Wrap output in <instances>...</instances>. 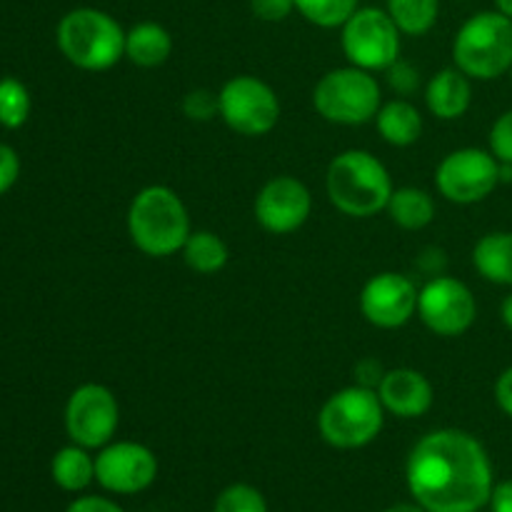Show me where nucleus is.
<instances>
[{"instance_id":"nucleus-28","label":"nucleus","mask_w":512,"mask_h":512,"mask_svg":"<svg viewBox=\"0 0 512 512\" xmlns=\"http://www.w3.org/2000/svg\"><path fill=\"white\" fill-rule=\"evenodd\" d=\"M183 113L188 115L195 123H208V120L218 118L220 115V98L218 93L208 88H195L190 90L183 98Z\"/></svg>"},{"instance_id":"nucleus-26","label":"nucleus","mask_w":512,"mask_h":512,"mask_svg":"<svg viewBox=\"0 0 512 512\" xmlns=\"http://www.w3.org/2000/svg\"><path fill=\"white\" fill-rule=\"evenodd\" d=\"M30 115V93L18 78L0 80V125L3 128H20Z\"/></svg>"},{"instance_id":"nucleus-23","label":"nucleus","mask_w":512,"mask_h":512,"mask_svg":"<svg viewBox=\"0 0 512 512\" xmlns=\"http://www.w3.org/2000/svg\"><path fill=\"white\" fill-rule=\"evenodd\" d=\"M183 260L193 273L198 275H215L228 265L230 250L220 235L210 230H195L183 245Z\"/></svg>"},{"instance_id":"nucleus-19","label":"nucleus","mask_w":512,"mask_h":512,"mask_svg":"<svg viewBox=\"0 0 512 512\" xmlns=\"http://www.w3.org/2000/svg\"><path fill=\"white\" fill-rule=\"evenodd\" d=\"M375 125H378L380 138L395 148H408V145L418 143L423 135V115L405 98H395L380 105Z\"/></svg>"},{"instance_id":"nucleus-30","label":"nucleus","mask_w":512,"mask_h":512,"mask_svg":"<svg viewBox=\"0 0 512 512\" xmlns=\"http://www.w3.org/2000/svg\"><path fill=\"white\" fill-rule=\"evenodd\" d=\"M385 73H388V83L395 93L410 95L418 90L420 73L408 63V60H395V63L385 70Z\"/></svg>"},{"instance_id":"nucleus-35","label":"nucleus","mask_w":512,"mask_h":512,"mask_svg":"<svg viewBox=\"0 0 512 512\" xmlns=\"http://www.w3.org/2000/svg\"><path fill=\"white\" fill-rule=\"evenodd\" d=\"M495 403L508 418H512V365L505 368L495 380Z\"/></svg>"},{"instance_id":"nucleus-2","label":"nucleus","mask_w":512,"mask_h":512,"mask_svg":"<svg viewBox=\"0 0 512 512\" xmlns=\"http://www.w3.org/2000/svg\"><path fill=\"white\" fill-rule=\"evenodd\" d=\"M190 215L183 198L168 185H148L128 208V235L148 258H170L190 238Z\"/></svg>"},{"instance_id":"nucleus-40","label":"nucleus","mask_w":512,"mask_h":512,"mask_svg":"<svg viewBox=\"0 0 512 512\" xmlns=\"http://www.w3.org/2000/svg\"><path fill=\"white\" fill-rule=\"evenodd\" d=\"M510 75H512V70H510Z\"/></svg>"},{"instance_id":"nucleus-33","label":"nucleus","mask_w":512,"mask_h":512,"mask_svg":"<svg viewBox=\"0 0 512 512\" xmlns=\"http://www.w3.org/2000/svg\"><path fill=\"white\" fill-rule=\"evenodd\" d=\"M65 512H125V510L108 498H100V495H85V498L73 500Z\"/></svg>"},{"instance_id":"nucleus-9","label":"nucleus","mask_w":512,"mask_h":512,"mask_svg":"<svg viewBox=\"0 0 512 512\" xmlns=\"http://www.w3.org/2000/svg\"><path fill=\"white\" fill-rule=\"evenodd\" d=\"M220 118L230 130L245 138L268 135L280 120V100L265 80L255 75H235L218 90Z\"/></svg>"},{"instance_id":"nucleus-12","label":"nucleus","mask_w":512,"mask_h":512,"mask_svg":"<svg viewBox=\"0 0 512 512\" xmlns=\"http://www.w3.org/2000/svg\"><path fill=\"white\" fill-rule=\"evenodd\" d=\"M418 318L430 333L440 338H458L473 328L478 318V300L463 280L435 275L420 288Z\"/></svg>"},{"instance_id":"nucleus-5","label":"nucleus","mask_w":512,"mask_h":512,"mask_svg":"<svg viewBox=\"0 0 512 512\" xmlns=\"http://www.w3.org/2000/svg\"><path fill=\"white\" fill-rule=\"evenodd\" d=\"M455 68L470 80H498L512 70V18L483 10L460 25L453 40Z\"/></svg>"},{"instance_id":"nucleus-17","label":"nucleus","mask_w":512,"mask_h":512,"mask_svg":"<svg viewBox=\"0 0 512 512\" xmlns=\"http://www.w3.org/2000/svg\"><path fill=\"white\" fill-rule=\"evenodd\" d=\"M473 103V85L460 68H443L425 85V105L438 120H458Z\"/></svg>"},{"instance_id":"nucleus-15","label":"nucleus","mask_w":512,"mask_h":512,"mask_svg":"<svg viewBox=\"0 0 512 512\" xmlns=\"http://www.w3.org/2000/svg\"><path fill=\"white\" fill-rule=\"evenodd\" d=\"M313 210V195L303 180L278 175L260 188L255 198V220L273 235H290L305 225Z\"/></svg>"},{"instance_id":"nucleus-4","label":"nucleus","mask_w":512,"mask_h":512,"mask_svg":"<svg viewBox=\"0 0 512 512\" xmlns=\"http://www.w3.org/2000/svg\"><path fill=\"white\" fill-rule=\"evenodd\" d=\"M58 48L75 68L100 73L125 58V30L110 13L98 8H75L58 23Z\"/></svg>"},{"instance_id":"nucleus-36","label":"nucleus","mask_w":512,"mask_h":512,"mask_svg":"<svg viewBox=\"0 0 512 512\" xmlns=\"http://www.w3.org/2000/svg\"><path fill=\"white\" fill-rule=\"evenodd\" d=\"M488 505L493 512H512V480L495 485Z\"/></svg>"},{"instance_id":"nucleus-7","label":"nucleus","mask_w":512,"mask_h":512,"mask_svg":"<svg viewBox=\"0 0 512 512\" xmlns=\"http://www.w3.org/2000/svg\"><path fill=\"white\" fill-rule=\"evenodd\" d=\"M313 105L320 118L335 125H363L375 120L383 93L370 70L335 68L318 80L313 90Z\"/></svg>"},{"instance_id":"nucleus-21","label":"nucleus","mask_w":512,"mask_h":512,"mask_svg":"<svg viewBox=\"0 0 512 512\" xmlns=\"http://www.w3.org/2000/svg\"><path fill=\"white\" fill-rule=\"evenodd\" d=\"M385 210H388L390 220L403 230H423L435 220L433 195L423 188H413V185L393 190Z\"/></svg>"},{"instance_id":"nucleus-14","label":"nucleus","mask_w":512,"mask_h":512,"mask_svg":"<svg viewBox=\"0 0 512 512\" xmlns=\"http://www.w3.org/2000/svg\"><path fill=\"white\" fill-rule=\"evenodd\" d=\"M418 295L413 280L403 273H385L373 275L363 285L360 293V313L370 325L380 330L403 328L415 313H418Z\"/></svg>"},{"instance_id":"nucleus-37","label":"nucleus","mask_w":512,"mask_h":512,"mask_svg":"<svg viewBox=\"0 0 512 512\" xmlns=\"http://www.w3.org/2000/svg\"><path fill=\"white\" fill-rule=\"evenodd\" d=\"M500 318H503L505 328L512 330V293L503 300V305H500Z\"/></svg>"},{"instance_id":"nucleus-18","label":"nucleus","mask_w":512,"mask_h":512,"mask_svg":"<svg viewBox=\"0 0 512 512\" xmlns=\"http://www.w3.org/2000/svg\"><path fill=\"white\" fill-rule=\"evenodd\" d=\"M173 53V35L155 20H143L125 33V58L138 68H158Z\"/></svg>"},{"instance_id":"nucleus-16","label":"nucleus","mask_w":512,"mask_h":512,"mask_svg":"<svg viewBox=\"0 0 512 512\" xmlns=\"http://www.w3.org/2000/svg\"><path fill=\"white\" fill-rule=\"evenodd\" d=\"M378 398L383 403L385 413L398 415L403 420H413L423 418L433 408L435 390L420 370L395 368L385 370L383 380L378 385Z\"/></svg>"},{"instance_id":"nucleus-29","label":"nucleus","mask_w":512,"mask_h":512,"mask_svg":"<svg viewBox=\"0 0 512 512\" xmlns=\"http://www.w3.org/2000/svg\"><path fill=\"white\" fill-rule=\"evenodd\" d=\"M490 153L500 163L512 165V108L505 110L490 128Z\"/></svg>"},{"instance_id":"nucleus-1","label":"nucleus","mask_w":512,"mask_h":512,"mask_svg":"<svg viewBox=\"0 0 512 512\" xmlns=\"http://www.w3.org/2000/svg\"><path fill=\"white\" fill-rule=\"evenodd\" d=\"M405 483L428 512H478L490 503L495 475L488 450L475 435L440 428L410 450Z\"/></svg>"},{"instance_id":"nucleus-3","label":"nucleus","mask_w":512,"mask_h":512,"mask_svg":"<svg viewBox=\"0 0 512 512\" xmlns=\"http://www.w3.org/2000/svg\"><path fill=\"white\" fill-rule=\"evenodd\" d=\"M328 198L350 218H373L388 208L393 178L388 168L368 150H345L335 155L325 175Z\"/></svg>"},{"instance_id":"nucleus-10","label":"nucleus","mask_w":512,"mask_h":512,"mask_svg":"<svg viewBox=\"0 0 512 512\" xmlns=\"http://www.w3.org/2000/svg\"><path fill=\"white\" fill-rule=\"evenodd\" d=\"M500 185V160L490 150L460 148L445 155L435 170V188L455 205H473Z\"/></svg>"},{"instance_id":"nucleus-32","label":"nucleus","mask_w":512,"mask_h":512,"mask_svg":"<svg viewBox=\"0 0 512 512\" xmlns=\"http://www.w3.org/2000/svg\"><path fill=\"white\" fill-rule=\"evenodd\" d=\"M20 175V158L10 145L0 143V195L15 185Z\"/></svg>"},{"instance_id":"nucleus-8","label":"nucleus","mask_w":512,"mask_h":512,"mask_svg":"<svg viewBox=\"0 0 512 512\" xmlns=\"http://www.w3.org/2000/svg\"><path fill=\"white\" fill-rule=\"evenodd\" d=\"M400 30L380 8H358L343 25V53L350 65L375 73L388 70L395 60H400Z\"/></svg>"},{"instance_id":"nucleus-13","label":"nucleus","mask_w":512,"mask_h":512,"mask_svg":"<svg viewBox=\"0 0 512 512\" xmlns=\"http://www.w3.org/2000/svg\"><path fill=\"white\" fill-rule=\"evenodd\" d=\"M158 478V455L135 440H118L100 448L95 458V480L115 495H138Z\"/></svg>"},{"instance_id":"nucleus-11","label":"nucleus","mask_w":512,"mask_h":512,"mask_svg":"<svg viewBox=\"0 0 512 512\" xmlns=\"http://www.w3.org/2000/svg\"><path fill=\"white\" fill-rule=\"evenodd\" d=\"M120 423L118 398L100 383H85L73 390L65 405V430L80 448L100 450L113 443Z\"/></svg>"},{"instance_id":"nucleus-34","label":"nucleus","mask_w":512,"mask_h":512,"mask_svg":"<svg viewBox=\"0 0 512 512\" xmlns=\"http://www.w3.org/2000/svg\"><path fill=\"white\" fill-rule=\"evenodd\" d=\"M383 375H385V370L380 368L378 360H373V358H365L355 365V378H358V385H365V388L378 390Z\"/></svg>"},{"instance_id":"nucleus-39","label":"nucleus","mask_w":512,"mask_h":512,"mask_svg":"<svg viewBox=\"0 0 512 512\" xmlns=\"http://www.w3.org/2000/svg\"><path fill=\"white\" fill-rule=\"evenodd\" d=\"M495 5H498L500 13H505L508 18H512V0H495Z\"/></svg>"},{"instance_id":"nucleus-38","label":"nucleus","mask_w":512,"mask_h":512,"mask_svg":"<svg viewBox=\"0 0 512 512\" xmlns=\"http://www.w3.org/2000/svg\"><path fill=\"white\" fill-rule=\"evenodd\" d=\"M385 512H428V510L418 503H398V505H390Z\"/></svg>"},{"instance_id":"nucleus-6","label":"nucleus","mask_w":512,"mask_h":512,"mask_svg":"<svg viewBox=\"0 0 512 512\" xmlns=\"http://www.w3.org/2000/svg\"><path fill=\"white\" fill-rule=\"evenodd\" d=\"M385 425V408L378 390L350 385L325 400L318 413V430L338 450H358L373 443Z\"/></svg>"},{"instance_id":"nucleus-27","label":"nucleus","mask_w":512,"mask_h":512,"mask_svg":"<svg viewBox=\"0 0 512 512\" xmlns=\"http://www.w3.org/2000/svg\"><path fill=\"white\" fill-rule=\"evenodd\" d=\"M213 512H270L263 493L248 483H233L218 495Z\"/></svg>"},{"instance_id":"nucleus-24","label":"nucleus","mask_w":512,"mask_h":512,"mask_svg":"<svg viewBox=\"0 0 512 512\" xmlns=\"http://www.w3.org/2000/svg\"><path fill=\"white\" fill-rule=\"evenodd\" d=\"M388 15L400 33L420 38L438 23L440 0H388Z\"/></svg>"},{"instance_id":"nucleus-20","label":"nucleus","mask_w":512,"mask_h":512,"mask_svg":"<svg viewBox=\"0 0 512 512\" xmlns=\"http://www.w3.org/2000/svg\"><path fill=\"white\" fill-rule=\"evenodd\" d=\"M473 265L480 278L495 285H508L512 288V233L498 230L488 233L475 243Z\"/></svg>"},{"instance_id":"nucleus-22","label":"nucleus","mask_w":512,"mask_h":512,"mask_svg":"<svg viewBox=\"0 0 512 512\" xmlns=\"http://www.w3.org/2000/svg\"><path fill=\"white\" fill-rule=\"evenodd\" d=\"M50 475H53L55 485L60 490L80 493V490H85L95 480V458H90L88 448H80V445L73 443L68 448H60L53 455Z\"/></svg>"},{"instance_id":"nucleus-25","label":"nucleus","mask_w":512,"mask_h":512,"mask_svg":"<svg viewBox=\"0 0 512 512\" xmlns=\"http://www.w3.org/2000/svg\"><path fill=\"white\" fill-rule=\"evenodd\" d=\"M360 0H295V10L318 28H343L350 15L360 8Z\"/></svg>"},{"instance_id":"nucleus-31","label":"nucleus","mask_w":512,"mask_h":512,"mask_svg":"<svg viewBox=\"0 0 512 512\" xmlns=\"http://www.w3.org/2000/svg\"><path fill=\"white\" fill-rule=\"evenodd\" d=\"M250 10L258 20L280 23L295 10V0H250Z\"/></svg>"}]
</instances>
